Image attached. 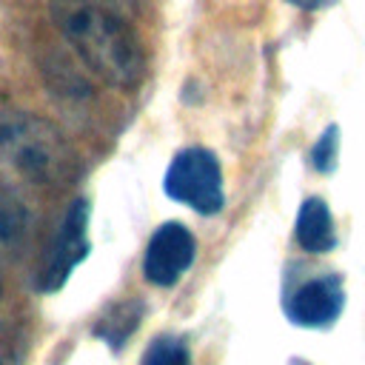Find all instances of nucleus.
Here are the masks:
<instances>
[{
  "instance_id": "nucleus-11",
  "label": "nucleus",
  "mask_w": 365,
  "mask_h": 365,
  "mask_svg": "<svg viewBox=\"0 0 365 365\" xmlns=\"http://www.w3.org/2000/svg\"><path fill=\"white\" fill-rule=\"evenodd\" d=\"M336 151H339V131H336V125H331L314 143V148H311V165L317 171H331L334 163H336Z\"/></svg>"
},
{
  "instance_id": "nucleus-12",
  "label": "nucleus",
  "mask_w": 365,
  "mask_h": 365,
  "mask_svg": "<svg viewBox=\"0 0 365 365\" xmlns=\"http://www.w3.org/2000/svg\"><path fill=\"white\" fill-rule=\"evenodd\" d=\"M285 3H291L297 9H322V6H328L334 0H285Z\"/></svg>"
},
{
  "instance_id": "nucleus-13",
  "label": "nucleus",
  "mask_w": 365,
  "mask_h": 365,
  "mask_svg": "<svg viewBox=\"0 0 365 365\" xmlns=\"http://www.w3.org/2000/svg\"><path fill=\"white\" fill-rule=\"evenodd\" d=\"M103 3H108V6H114V9H120V11H125V9H137V6H140V0H103Z\"/></svg>"
},
{
  "instance_id": "nucleus-6",
  "label": "nucleus",
  "mask_w": 365,
  "mask_h": 365,
  "mask_svg": "<svg viewBox=\"0 0 365 365\" xmlns=\"http://www.w3.org/2000/svg\"><path fill=\"white\" fill-rule=\"evenodd\" d=\"M194 251H197V242H194L191 231L182 222H165L151 234V240L145 245L143 277L151 285L168 288L191 268Z\"/></svg>"
},
{
  "instance_id": "nucleus-2",
  "label": "nucleus",
  "mask_w": 365,
  "mask_h": 365,
  "mask_svg": "<svg viewBox=\"0 0 365 365\" xmlns=\"http://www.w3.org/2000/svg\"><path fill=\"white\" fill-rule=\"evenodd\" d=\"M0 151L26 180L40 185H57L74 174V154L63 134L31 114L0 120Z\"/></svg>"
},
{
  "instance_id": "nucleus-14",
  "label": "nucleus",
  "mask_w": 365,
  "mask_h": 365,
  "mask_svg": "<svg viewBox=\"0 0 365 365\" xmlns=\"http://www.w3.org/2000/svg\"><path fill=\"white\" fill-rule=\"evenodd\" d=\"M0 297H3V285H0Z\"/></svg>"
},
{
  "instance_id": "nucleus-10",
  "label": "nucleus",
  "mask_w": 365,
  "mask_h": 365,
  "mask_svg": "<svg viewBox=\"0 0 365 365\" xmlns=\"http://www.w3.org/2000/svg\"><path fill=\"white\" fill-rule=\"evenodd\" d=\"M188 362H191L188 345L180 336H157L145 348L140 365H188Z\"/></svg>"
},
{
  "instance_id": "nucleus-4",
  "label": "nucleus",
  "mask_w": 365,
  "mask_h": 365,
  "mask_svg": "<svg viewBox=\"0 0 365 365\" xmlns=\"http://www.w3.org/2000/svg\"><path fill=\"white\" fill-rule=\"evenodd\" d=\"M86 254H88V202L74 200L71 208L66 211L46 257H43V268L37 274V288L40 291L63 288V282L86 259Z\"/></svg>"
},
{
  "instance_id": "nucleus-9",
  "label": "nucleus",
  "mask_w": 365,
  "mask_h": 365,
  "mask_svg": "<svg viewBox=\"0 0 365 365\" xmlns=\"http://www.w3.org/2000/svg\"><path fill=\"white\" fill-rule=\"evenodd\" d=\"M26 225H29L26 208L14 197L0 191V251L17 248L20 240L26 237Z\"/></svg>"
},
{
  "instance_id": "nucleus-8",
  "label": "nucleus",
  "mask_w": 365,
  "mask_h": 365,
  "mask_svg": "<svg viewBox=\"0 0 365 365\" xmlns=\"http://www.w3.org/2000/svg\"><path fill=\"white\" fill-rule=\"evenodd\" d=\"M140 319H143V302H137V299L114 302V305H108V308L100 314V319H97V325H94V336L103 339L106 345H111V348L117 351V348H123L125 339L137 331Z\"/></svg>"
},
{
  "instance_id": "nucleus-5",
  "label": "nucleus",
  "mask_w": 365,
  "mask_h": 365,
  "mask_svg": "<svg viewBox=\"0 0 365 365\" xmlns=\"http://www.w3.org/2000/svg\"><path fill=\"white\" fill-rule=\"evenodd\" d=\"M345 305V288L342 277L336 274H319L299 285H294L282 297L285 317L299 328H328L336 322Z\"/></svg>"
},
{
  "instance_id": "nucleus-1",
  "label": "nucleus",
  "mask_w": 365,
  "mask_h": 365,
  "mask_svg": "<svg viewBox=\"0 0 365 365\" xmlns=\"http://www.w3.org/2000/svg\"><path fill=\"white\" fill-rule=\"evenodd\" d=\"M51 20L103 83L123 91L143 83L145 48L125 11L103 0H51Z\"/></svg>"
},
{
  "instance_id": "nucleus-7",
  "label": "nucleus",
  "mask_w": 365,
  "mask_h": 365,
  "mask_svg": "<svg viewBox=\"0 0 365 365\" xmlns=\"http://www.w3.org/2000/svg\"><path fill=\"white\" fill-rule=\"evenodd\" d=\"M297 242L308 254H325L336 242L334 217L319 197H308L297 214Z\"/></svg>"
},
{
  "instance_id": "nucleus-3",
  "label": "nucleus",
  "mask_w": 365,
  "mask_h": 365,
  "mask_svg": "<svg viewBox=\"0 0 365 365\" xmlns=\"http://www.w3.org/2000/svg\"><path fill=\"white\" fill-rule=\"evenodd\" d=\"M163 188L171 200L194 208L197 214H217L225 202L220 160L200 145L182 148L165 168Z\"/></svg>"
}]
</instances>
